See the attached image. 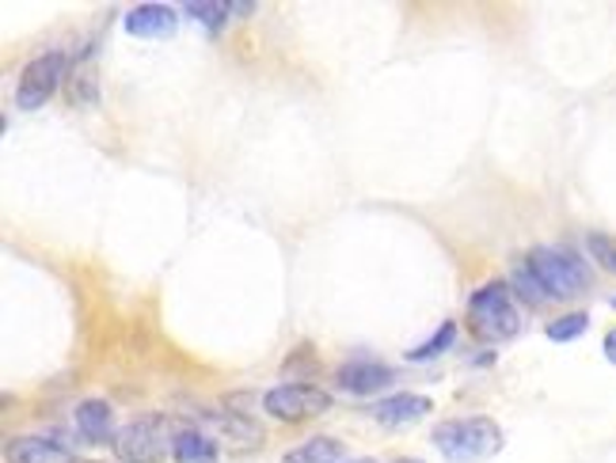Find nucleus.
<instances>
[{
	"instance_id": "1",
	"label": "nucleus",
	"mask_w": 616,
	"mask_h": 463,
	"mask_svg": "<svg viewBox=\"0 0 616 463\" xmlns=\"http://www.w3.org/2000/svg\"><path fill=\"white\" fill-rule=\"evenodd\" d=\"M434 444L449 463H484L499 456L507 437H502L495 418H453L434 430Z\"/></svg>"
},
{
	"instance_id": "2",
	"label": "nucleus",
	"mask_w": 616,
	"mask_h": 463,
	"mask_svg": "<svg viewBox=\"0 0 616 463\" xmlns=\"http://www.w3.org/2000/svg\"><path fill=\"white\" fill-rule=\"evenodd\" d=\"M525 270L537 278V286L544 289L548 300H571L590 289V266L571 247H555V244L533 247L525 255Z\"/></svg>"
},
{
	"instance_id": "3",
	"label": "nucleus",
	"mask_w": 616,
	"mask_h": 463,
	"mask_svg": "<svg viewBox=\"0 0 616 463\" xmlns=\"http://www.w3.org/2000/svg\"><path fill=\"white\" fill-rule=\"evenodd\" d=\"M468 323H472L476 338L484 342H510L521 331V312L513 304V289L507 281H487L468 300Z\"/></svg>"
},
{
	"instance_id": "4",
	"label": "nucleus",
	"mask_w": 616,
	"mask_h": 463,
	"mask_svg": "<svg viewBox=\"0 0 616 463\" xmlns=\"http://www.w3.org/2000/svg\"><path fill=\"white\" fill-rule=\"evenodd\" d=\"M171 444H176V437H168V418L141 414L118 430L115 456L123 463H160Z\"/></svg>"
},
{
	"instance_id": "5",
	"label": "nucleus",
	"mask_w": 616,
	"mask_h": 463,
	"mask_svg": "<svg viewBox=\"0 0 616 463\" xmlns=\"http://www.w3.org/2000/svg\"><path fill=\"white\" fill-rule=\"evenodd\" d=\"M65 73H68V62H65V54H57V50L31 57V62L23 65V73H20V84H15V107H20V110L46 107L50 96L62 88Z\"/></svg>"
},
{
	"instance_id": "6",
	"label": "nucleus",
	"mask_w": 616,
	"mask_h": 463,
	"mask_svg": "<svg viewBox=\"0 0 616 463\" xmlns=\"http://www.w3.org/2000/svg\"><path fill=\"white\" fill-rule=\"evenodd\" d=\"M263 410L274 422H308V418H320L323 410H331V396L312 384H282L263 396Z\"/></svg>"
},
{
	"instance_id": "7",
	"label": "nucleus",
	"mask_w": 616,
	"mask_h": 463,
	"mask_svg": "<svg viewBox=\"0 0 616 463\" xmlns=\"http://www.w3.org/2000/svg\"><path fill=\"white\" fill-rule=\"evenodd\" d=\"M392 380H396V373L381 362H347L336 373V388L347 391V396H354V399H365V396H373V391H384Z\"/></svg>"
},
{
	"instance_id": "8",
	"label": "nucleus",
	"mask_w": 616,
	"mask_h": 463,
	"mask_svg": "<svg viewBox=\"0 0 616 463\" xmlns=\"http://www.w3.org/2000/svg\"><path fill=\"white\" fill-rule=\"evenodd\" d=\"M68 103L73 107H92V103L99 99V57H96V42L92 46H84L81 54L73 57V65H68Z\"/></svg>"
},
{
	"instance_id": "9",
	"label": "nucleus",
	"mask_w": 616,
	"mask_h": 463,
	"mask_svg": "<svg viewBox=\"0 0 616 463\" xmlns=\"http://www.w3.org/2000/svg\"><path fill=\"white\" fill-rule=\"evenodd\" d=\"M123 28L130 39H171L179 28V12L168 4H137L126 12Z\"/></svg>"
},
{
	"instance_id": "10",
	"label": "nucleus",
	"mask_w": 616,
	"mask_h": 463,
	"mask_svg": "<svg viewBox=\"0 0 616 463\" xmlns=\"http://www.w3.org/2000/svg\"><path fill=\"white\" fill-rule=\"evenodd\" d=\"M434 410V402L426 396H411V391H396V396L381 399L370 407V418L381 426H411L418 418H426Z\"/></svg>"
},
{
	"instance_id": "11",
	"label": "nucleus",
	"mask_w": 616,
	"mask_h": 463,
	"mask_svg": "<svg viewBox=\"0 0 616 463\" xmlns=\"http://www.w3.org/2000/svg\"><path fill=\"white\" fill-rule=\"evenodd\" d=\"M8 463H76L65 444L50 441V437H12L4 444Z\"/></svg>"
},
{
	"instance_id": "12",
	"label": "nucleus",
	"mask_w": 616,
	"mask_h": 463,
	"mask_svg": "<svg viewBox=\"0 0 616 463\" xmlns=\"http://www.w3.org/2000/svg\"><path fill=\"white\" fill-rule=\"evenodd\" d=\"M73 418H76V433H81L88 444H103V441H110V437H118L115 433V414H110V402H103V399L76 402Z\"/></svg>"
},
{
	"instance_id": "13",
	"label": "nucleus",
	"mask_w": 616,
	"mask_h": 463,
	"mask_svg": "<svg viewBox=\"0 0 616 463\" xmlns=\"http://www.w3.org/2000/svg\"><path fill=\"white\" fill-rule=\"evenodd\" d=\"M171 460L176 463H213L217 460V441L210 433H202L199 426L179 430L176 444H171Z\"/></svg>"
},
{
	"instance_id": "14",
	"label": "nucleus",
	"mask_w": 616,
	"mask_h": 463,
	"mask_svg": "<svg viewBox=\"0 0 616 463\" xmlns=\"http://www.w3.org/2000/svg\"><path fill=\"white\" fill-rule=\"evenodd\" d=\"M342 441L339 437H308L305 444L289 449L282 463H342Z\"/></svg>"
},
{
	"instance_id": "15",
	"label": "nucleus",
	"mask_w": 616,
	"mask_h": 463,
	"mask_svg": "<svg viewBox=\"0 0 616 463\" xmlns=\"http://www.w3.org/2000/svg\"><path fill=\"white\" fill-rule=\"evenodd\" d=\"M210 426L217 430L221 441L233 444V449H252V444L263 441V433L255 430V426L247 422V418H236V414H233V418H229V414H213Z\"/></svg>"
},
{
	"instance_id": "16",
	"label": "nucleus",
	"mask_w": 616,
	"mask_h": 463,
	"mask_svg": "<svg viewBox=\"0 0 616 463\" xmlns=\"http://www.w3.org/2000/svg\"><path fill=\"white\" fill-rule=\"evenodd\" d=\"M183 12L191 15L194 23H202L205 31L217 34L225 28L229 15H233V4H229V0H205V4H183Z\"/></svg>"
},
{
	"instance_id": "17",
	"label": "nucleus",
	"mask_w": 616,
	"mask_h": 463,
	"mask_svg": "<svg viewBox=\"0 0 616 463\" xmlns=\"http://www.w3.org/2000/svg\"><path fill=\"white\" fill-rule=\"evenodd\" d=\"M586 327H590V315L586 312H571V315H563V320L548 323L544 334L552 342H575V338H582V334H586Z\"/></svg>"
},
{
	"instance_id": "18",
	"label": "nucleus",
	"mask_w": 616,
	"mask_h": 463,
	"mask_svg": "<svg viewBox=\"0 0 616 463\" xmlns=\"http://www.w3.org/2000/svg\"><path fill=\"white\" fill-rule=\"evenodd\" d=\"M453 342H457V323H442L438 334H434V338L426 342V346L411 349V354H407V362H431V357L445 354V349H449Z\"/></svg>"
},
{
	"instance_id": "19",
	"label": "nucleus",
	"mask_w": 616,
	"mask_h": 463,
	"mask_svg": "<svg viewBox=\"0 0 616 463\" xmlns=\"http://www.w3.org/2000/svg\"><path fill=\"white\" fill-rule=\"evenodd\" d=\"M590 255H594L609 273H616V239L613 236H590Z\"/></svg>"
},
{
	"instance_id": "20",
	"label": "nucleus",
	"mask_w": 616,
	"mask_h": 463,
	"mask_svg": "<svg viewBox=\"0 0 616 463\" xmlns=\"http://www.w3.org/2000/svg\"><path fill=\"white\" fill-rule=\"evenodd\" d=\"M602 349H605V357H609V362L616 365V327L605 334V342H602Z\"/></svg>"
},
{
	"instance_id": "21",
	"label": "nucleus",
	"mask_w": 616,
	"mask_h": 463,
	"mask_svg": "<svg viewBox=\"0 0 616 463\" xmlns=\"http://www.w3.org/2000/svg\"><path fill=\"white\" fill-rule=\"evenodd\" d=\"M255 8L252 4H233V15H252Z\"/></svg>"
},
{
	"instance_id": "22",
	"label": "nucleus",
	"mask_w": 616,
	"mask_h": 463,
	"mask_svg": "<svg viewBox=\"0 0 616 463\" xmlns=\"http://www.w3.org/2000/svg\"><path fill=\"white\" fill-rule=\"evenodd\" d=\"M342 463H376V460H370V456H362V460H342Z\"/></svg>"
},
{
	"instance_id": "23",
	"label": "nucleus",
	"mask_w": 616,
	"mask_h": 463,
	"mask_svg": "<svg viewBox=\"0 0 616 463\" xmlns=\"http://www.w3.org/2000/svg\"><path fill=\"white\" fill-rule=\"evenodd\" d=\"M392 463H423V460H411V456H404V460H392Z\"/></svg>"
},
{
	"instance_id": "24",
	"label": "nucleus",
	"mask_w": 616,
	"mask_h": 463,
	"mask_svg": "<svg viewBox=\"0 0 616 463\" xmlns=\"http://www.w3.org/2000/svg\"><path fill=\"white\" fill-rule=\"evenodd\" d=\"M76 463H99V460H76Z\"/></svg>"
},
{
	"instance_id": "25",
	"label": "nucleus",
	"mask_w": 616,
	"mask_h": 463,
	"mask_svg": "<svg viewBox=\"0 0 616 463\" xmlns=\"http://www.w3.org/2000/svg\"><path fill=\"white\" fill-rule=\"evenodd\" d=\"M613 308H616V297H613Z\"/></svg>"
}]
</instances>
